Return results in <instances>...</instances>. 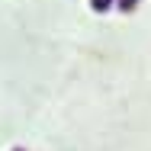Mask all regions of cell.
Returning a JSON list of instances; mask_svg holds the SVG:
<instances>
[{
    "mask_svg": "<svg viewBox=\"0 0 151 151\" xmlns=\"http://www.w3.org/2000/svg\"><path fill=\"white\" fill-rule=\"evenodd\" d=\"M138 3H142V0H116V6H119L122 13H132V10H135Z\"/></svg>",
    "mask_w": 151,
    "mask_h": 151,
    "instance_id": "obj_2",
    "label": "cell"
},
{
    "mask_svg": "<svg viewBox=\"0 0 151 151\" xmlns=\"http://www.w3.org/2000/svg\"><path fill=\"white\" fill-rule=\"evenodd\" d=\"M13 151H26V148H13Z\"/></svg>",
    "mask_w": 151,
    "mask_h": 151,
    "instance_id": "obj_3",
    "label": "cell"
},
{
    "mask_svg": "<svg viewBox=\"0 0 151 151\" xmlns=\"http://www.w3.org/2000/svg\"><path fill=\"white\" fill-rule=\"evenodd\" d=\"M116 6V0H90V10L93 13H109Z\"/></svg>",
    "mask_w": 151,
    "mask_h": 151,
    "instance_id": "obj_1",
    "label": "cell"
}]
</instances>
